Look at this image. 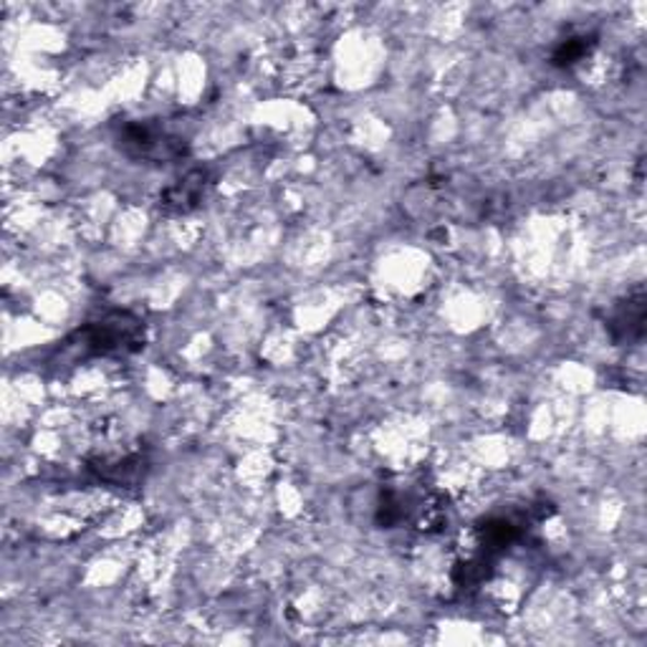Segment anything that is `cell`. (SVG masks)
I'll return each instance as SVG.
<instances>
[{"label":"cell","instance_id":"cell-5","mask_svg":"<svg viewBox=\"0 0 647 647\" xmlns=\"http://www.w3.org/2000/svg\"><path fill=\"white\" fill-rule=\"evenodd\" d=\"M592 46H594L592 36H572V39H567L564 44H559V48L555 51V56H551V62H555V66L567 69V66H574L579 62H584V58L590 56Z\"/></svg>","mask_w":647,"mask_h":647},{"label":"cell","instance_id":"cell-2","mask_svg":"<svg viewBox=\"0 0 647 647\" xmlns=\"http://www.w3.org/2000/svg\"><path fill=\"white\" fill-rule=\"evenodd\" d=\"M119 147L127 157L147 162H175L185 155V140L160 122H130L122 127Z\"/></svg>","mask_w":647,"mask_h":647},{"label":"cell","instance_id":"cell-1","mask_svg":"<svg viewBox=\"0 0 647 647\" xmlns=\"http://www.w3.org/2000/svg\"><path fill=\"white\" fill-rule=\"evenodd\" d=\"M79 342L89 354H132L144 347V324L130 311H112L87 324Z\"/></svg>","mask_w":647,"mask_h":647},{"label":"cell","instance_id":"cell-4","mask_svg":"<svg viewBox=\"0 0 647 647\" xmlns=\"http://www.w3.org/2000/svg\"><path fill=\"white\" fill-rule=\"evenodd\" d=\"M645 292L637 288L635 294H629L623 304L615 306V311L610 314L607 329L615 342H637L645 335Z\"/></svg>","mask_w":647,"mask_h":647},{"label":"cell","instance_id":"cell-3","mask_svg":"<svg viewBox=\"0 0 647 647\" xmlns=\"http://www.w3.org/2000/svg\"><path fill=\"white\" fill-rule=\"evenodd\" d=\"M208 190V173L206 169H190L183 175L180 180H175L169 187H165L160 195V208L173 216H185L200 206V200L206 198Z\"/></svg>","mask_w":647,"mask_h":647}]
</instances>
